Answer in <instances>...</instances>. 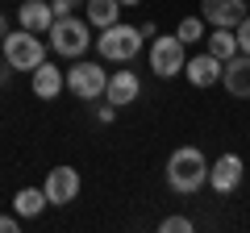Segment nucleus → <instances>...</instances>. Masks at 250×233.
Instances as JSON below:
<instances>
[{"label":"nucleus","instance_id":"f3484780","mask_svg":"<svg viewBox=\"0 0 250 233\" xmlns=\"http://www.w3.org/2000/svg\"><path fill=\"white\" fill-rule=\"evenodd\" d=\"M208 54H217V58H233L238 54V38H233V29H225V25H213V34H208Z\"/></svg>","mask_w":250,"mask_h":233},{"label":"nucleus","instance_id":"6ab92c4d","mask_svg":"<svg viewBox=\"0 0 250 233\" xmlns=\"http://www.w3.org/2000/svg\"><path fill=\"white\" fill-rule=\"evenodd\" d=\"M159 233H192V216H167L159 225Z\"/></svg>","mask_w":250,"mask_h":233},{"label":"nucleus","instance_id":"1a4fd4ad","mask_svg":"<svg viewBox=\"0 0 250 233\" xmlns=\"http://www.w3.org/2000/svg\"><path fill=\"white\" fill-rule=\"evenodd\" d=\"M221 83H225V92H229L233 100H250V54L238 50L233 58H225Z\"/></svg>","mask_w":250,"mask_h":233},{"label":"nucleus","instance_id":"6e6552de","mask_svg":"<svg viewBox=\"0 0 250 233\" xmlns=\"http://www.w3.org/2000/svg\"><path fill=\"white\" fill-rule=\"evenodd\" d=\"M242 175H246V162H242L238 154H221L217 162H208V188H213L217 196H229L242 183Z\"/></svg>","mask_w":250,"mask_h":233},{"label":"nucleus","instance_id":"20e7f679","mask_svg":"<svg viewBox=\"0 0 250 233\" xmlns=\"http://www.w3.org/2000/svg\"><path fill=\"white\" fill-rule=\"evenodd\" d=\"M0 50H4V63L13 67V71H34V67L46 63V46L38 34H29V29H17V34H4V42H0Z\"/></svg>","mask_w":250,"mask_h":233},{"label":"nucleus","instance_id":"7ed1b4c3","mask_svg":"<svg viewBox=\"0 0 250 233\" xmlns=\"http://www.w3.org/2000/svg\"><path fill=\"white\" fill-rule=\"evenodd\" d=\"M50 34V50L59 54V58H83V50L92 46V25L88 17H54V25L46 29Z\"/></svg>","mask_w":250,"mask_h":233},{"label":"nucleus","instance_id":"9d476101","mask_svg":"<svg viewBox=\"0 0 250 233\" xmlns=\"http://www.w3.org/2000/svg\"><path fill=\"white\" fill-rule=\"evenodd\" d=\"M29 92L38 100H59V92H67V71H59L54 63H42L29 71Z\"/></svg>","mask_w":250,"mask_h":233},{"label":"nucleus","instance_id":"423d86ee","mask_svg":"<svg viewBox=\"0 0 250 233\" xmlns=\"http://www.w3.org/2000/svg\"><path fill=\"white\" fill-rule=\"evenodd\" d=\"M104 83H108V71L100 63H75L67 67V92L80 100H104Z\"/></svg>","mask_w":250,"mask_h":233},{"label":"nucleus","instance_id":"b1692460","mask_svg":"<svg viewBox=\"0 0 250 233\" xmlns=\"http://www.w3.org/2000/svg\"><path fill=\"white\" fill-rule=\"evenodd\" d=\"M117 4H121V9H129V4H142V0H117Z\"/></svg>","mask_w":250,"mask_h":233},{"label":"nucleus","instance_id":"ddd939ff","mask_svg":"<svg viewBox=\"0 0 250 233\" xmlns=\"http://www.w3.org/2000/svg\"><path fill=\"white\" fill-rule=\"evenodd\" d=\"M246 0H200V17L208 21V25H225L233 29L242 17H246Z\"/></svg>","mask_w":250,"mask_h":233},{"label":"nucleus","instance_id":"a211bd4d","mask_svg":"<svg viewBox=\"0 0 250 233\" xmlns=\"http://www.w3.org/2000/svg\"><path fill=\"white\" fill-rule=\"evenodd\" d=\"M175 38H179V42H200V38H208L205 34V17H184V21H179V29H175Z\"/></svg>","mask_w":250,"mask_h":233},{"label":"nucleus","instance_id":"412c9836","mask_svg":"<svg viewBox=\"0 0 250 233\" xmlns=\"http://www.w3.org/2000/svg\"><path fill=\"white\" fill-rule=\"evenodd\" d=\"M113 116H117V104H108V100H104V104L96 108V121H100V125H108Z\"/></svg>","mask_w":250,"mask_h":233},{"label":"nucleus","instance_id":"dca6fc26","mask_svg":"<svg viewBox=\"0 0 250 233\" xmlns=\"http://www.w3.org/2000/svg\"><path fill=\"white\" fill-rule=\"evenodd\" d=\"M46 204H50V200H46V192H42V188H21L17 196H13V213L25 216V221H34V216L42 213Z\"/></svg>","mask_w":250,"mask_h":233},{"label":"nucleus","instance_id":"0eeeda50","mask_svg":"<svg viewBox=\"0 0 250 233\" xmlns=\"http://www.w3.org/2000/svg\"><path fill=\"white\" fill-rule=\"evenodd\" d=\"M42 192H46V200H50L54 208L71 204V200L80 196V171H75V167H50V175H46Z\"/></svg>","mask_w":250,"mask_h":233},{"label":"nucleus","instance_id":"39448f33","mask_svg":"<svg viewBox=\"0 0 250 233\" xmlns=\"http://www.w3.org/2000/svg\"><path fill=\"white\" fill-rule=\"evenodd\" d=\"M184 63H188L184 42H179L175 34H154V42H150V67H154V75H159V79H171V75L184 71Z\"/></svg>","mask_w":250,"mask_h":233},{"label":"nucleus","instance_id":"f8f14e48","mask_svg":"<svg viewBox=\"0 0 250 233\" xmlns=\"http://www.w3.org/2000/svg\"><path fill=\"white\" fill-rule=\"evenodd\" d=\"M138 96H142V79H138L129 67H121L117 75H108V83H104V100H108V104L125 108V104H134Z\"/></svg>","mask_w":250,"mask_h":233},{"label":"nucleus","instance_id":"aec40b11","mask_svg":"<svg viewBox=\"0 0 250 233\" xmlns=\"http://www.w3.org/2000/svg\"><path fill=\"white\" fill-rule=\"evenodd\" d=\"M233 38H238V50H242V54H250V13L238 21V25H233Z\"/></svg>","mask_w":250,"mask_h":233},{"label":"nucleus","instance_id":"2eb2a0df","mask_svg":"<svg viewBox=\"0 0 250 233\" xmlns=\"http://www.w3.org/2000/svg\"><path fill=\"white\" fill-rule=\"evenodd\" d=\"M83 17H88L92 29H104L121 17V4L117 0H83Z\"/></svg>","mask_w":250,"mask_h":233},{"label":"nucleus","instance_id":"f03ea898","mask_svg":"<svg viewBox=\"0 0 250 233\" xmlns=\"http://www.w3.org/2000/svg\"><path fill=\"white\" fill-rule=\"evenodd\" d=\"M142 29L138 25H121V21H113V25H104L96 34V50L104 63H134L138 50H142Z\"/></svg>","mask_w":250,"mask_h":233},{"label":"nucleus","instance_id":"f257e3e1","mask_svg":"<svg viewBox=\"0 0 250 233\" xmlns=\"http://www.w3.org/2000/svg\"><path fill=\"white\" fill-rule=\"evenodd\" d=\"M167 183L179 192V196H192L208 183V158L196 150V146H179L167 158Z\"/></svg>","mask_w":250,"mask_h":233},{"label":"nucleus","instance_id":"4be33fe9","mask_svg":"<svg viewBox=\"0 0 250 233\" xmlns=\"http://www.w3.org/2000/svg\"><path fill=\"white\" fill-rule=\"evenodd\" d=\"M21 229V216L13 213V216H0V233H17Z\"/></svg>","mask_w":250,"mask_h":233},{"label":"nucleus","instance_id":"5701e85b","mask_svg":"<svg viewBox=\"0 0 250 233\" xmlns=\"http://www.w3.org/2000/svg\"><path fill=\"white\" fill-rule=\"evenodd\" d=\"M4 34H9V17L0 13V42H4Z\"/></svg>","mask_w":250,"mask_h":233},{"label":"nucleus","instance_id":"4468645a","mask_svg":"<svg viewBox=\"0 0 250 233\" xmlns=\"http://www.w3.org/2000/svg\"><path fill=\"white\" fill-rule=\"evenodd\" d=\"M17 17H21V29H29V34H46V29L54 25V9H50V0H25Z\"/></svg>","mask_w":250,"mask_h":233},{"label":"nucleus","instance_id":"9b49d317","mask_svg":"<svg viewBox=\"0 0 250 233\" xmlns=\"http://www.w3.org/2000/svg\"><path fill=\"white\" fill-rule=\"evenodd\" d=\"M221 58H217V54H192V58H188L184 63V75H188V83H192V88H213V83H221Z\"/></svg>","mask_w":250,"mask_h":233}]
</instances>
